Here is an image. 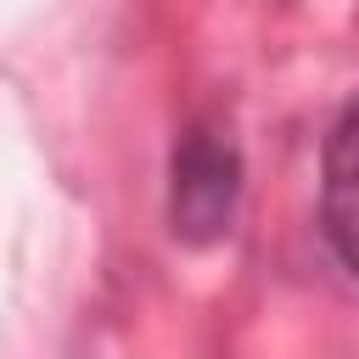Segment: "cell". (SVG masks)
<instances>
[{
  "label": "cell",
  "mask_w": 359,
  "mask_h": 359,
  "mask_svg": "<svg viewBox=\"0 0 359 359\" xmlns=\"http://www.w3.org/2000/svg\"><path fill=\"white\" fill-rule=\"evenodd\" d=\"M320 224L342 269L359 280V95L331 118L320 151Z\"/></svg>",
  "instance_id": "2"
},
{
  "label": "cell",
  "mask_w": 359,
  "mask_h": 359,
  "mask_svg": "<svg viewBox=\"0 0 359 359\" xmlns=\"http://www.w3.org/2000/svg\"><path fill=\"white\" fill-rule=\"evenodd\" d=\"M241 202V146L219 123H191L168 157V230L191 247L230 236Z\"/></svg>",
  "instance_id": "1"
}]
</instances>
